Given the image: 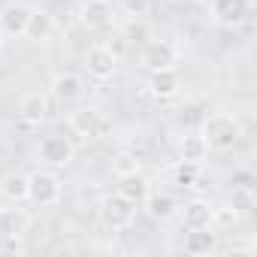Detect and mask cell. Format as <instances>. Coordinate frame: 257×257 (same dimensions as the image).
Returning <instances> with one entry per match:
<instances>
[{
	"instance_id": "6da1fadb",
	"label": "cell",
	"mask_w": 257,
	"mask_h": 257,
	"mask_svg": "<svg viewBox=\"0 0 257 257\" xmlns=\"http://www.w3.org/2000/svg\"><path fill=\"white\" fill-rule=\"evenodd\" d=\"M200 137L206 140L209 152H230V149H236V143L242 140V124H239V118L230 115V112H215V115H209V118L203 121Z\"/></svg>"
},
{
	"instance_id": "7a4b0ae2",
	"label": "cell",
	"mask_w": 257,
	"mask_h": 257,
	"mask_svg": "<svg viewBox=\"0 0 257 257\" xmlns=\"http://www.w3.org/2000/svg\"><path fill=\"white\" fill-rule=\"evenodd\" d=\"M70 131L82 140H103L112 131V121L97 106H79L70 112Z\"/></svg>"
},
{
	"instance_id": "3957f363",
	"label": "cell",
	"mask_w": 257,
	"mask_h": 257,
	"mask_svg": "<svg viewBox=\"0 0 257 257\" xmlns=\"http://www.w3.org/2000/svg\"><path fill=\"white\" fill-rule=\"evenodd\" d=\"M100 221H103V227L106 230H112V233H118V230H127L134 221H137V206L131 203V200H124L118 191L115 194H106L103 200H100Z\"/></svg>"
},
{
	"instance_id": "277c9868",
	"label": "cell",
	"mask_w": 257,
	"mask_h": 257,
	"mask_svg": "<svg viewBox=\"0 0 257 257\" xmlns=\"http://www.w3.org/2000/svg\"><path fill=\"white\" fill-rule=\"evenodd\" d=\"M28 200L34 206H58L61 203V179L55 170H37L28 176Z\"/></svg>"
},
{
	"instance_id": "5b68a950",
	"label": "cell",
	"mask_w": 257,
	"mask_h": 257,
	"mask_svg": "<svg viewBox=\"0 0 257 257\" xmlns=\"http://www.w3.org/2000/svg\"><path fill=\"white\" fill-rule=\"evenodd\" d=\"M140 61H143V67L149 73H155V70H173L179 64V49L170 40H152V43H146Z\"/></svg>"
},
{
	"instance_id": "8992f818",
	"label": "cell",
	"mask_w": 257,
	"mask_h": 257,
	"mask_svg": "<svg viewBox=\"0 0 257 257\" xmlns=\"http://www.w3.org/2000/svg\"><path fill=\"white\" fill-rule=\"evenodd\" d=\"M209 13L221 28H239L251 16V0H209Z\"/></svg>"
},
{
	"instance_id": "52a82bcc",
	"label": "cell",
	"mask_w": 257,
	"mask_h": 257,
	"mask_svg": "<svg viewBox=\"0 0 257 257\" xmlns=\"http://www.w3.org/2000/svg\"><path fill=\"white\" fill-rule=\"evenodd\" d=\"M85 70L97 82H109L118 73V55L109 46H91L85 52Z\"/></svg>"
},
{
	"instance_id": "ba28073f",
	"label": "cell",
	"mask_w": 257,
	"mask_h": 257,
	"mask_svg": "<svg viewBox=\"0 0 257 257\" xmlns=\"http://www.w3.org/2000/svg\"><path fill=\"white\" fill-rule=\"evenodd\" d=\"M37 155H40V161L49 167V170H61V167H67L70 161H73V155H76V149H73V143L67 140V137H43L40 140V149H37Z\"/></svg>"
},
{
	"instance_id": "9c48e42d",
	"label": "cell",
	"mask_w": 257,
	"mask_h": 257,
	"mask_svg": "<svg viewBox=\"0 0 257 257\" xmlns=\"http://www.w3.org/2000/svg\"><path fill=\"white\" fill-rule=\"evenodd\" d=\"M28 227H31V215L19 209V203H13V209H0V239L19 242L28 236Z\"/></svg>"
},
{
	"instance_id": "30bf717a",
	"label": "cell",
	"mask_w": 257,
	"mask_h": 257,
	"mask_svg": "<svg viewBox=\"0 0 257 257\" xmlns=\"http://www.w3.org/2000/svg\"><path fill=\"white\" fill-rule=\"evenodd\" d=\"M182 224L185 230H206L215 227V206H209V200H191L182 209Z\"/></svg>"
},
{
	"instance_id": "8fae6325",
	"label": "cell",
	"mask_w": 257,
	"mask_h": 257,
	"mask_svg": "<svg viewBox=\"0 0 257 257\" xmlns=\"http://www.w3.org/2000/svg\"><path fill=\"white\" fill-rule=\"evenodd\" d=\"M79 22L85 31H106L112 25V4L103 0H85V7L79 10Z\"/></svg>"
},
{
	"instance_id": "7c38bea8",
	"label": "cell",
	"mask_w": 257,
	"mask_h": 257,
	"mask_svg": "<svg viewBox=\"0 0 257 257\" xmlns=\"http://www.w3.org/2000/svg\"><path fill=\"white\" fill-rule=\"evenodd\" d=\"M19 118H22L28 127H40V124H46V118H49V100H46L40 91L25 94V97L19 100Z\"/></svg>"
},
{
	"instance_id": "4fadbf2b",
	"label": "cell",
	"mask_w": 257,
	"mask_h": 257,
	"mask_svg": "<svg viewBox=\"0 0 257 257\" xmlns=\"http://www.w3.org/2000/svg\"><path fill=\"white\" fill-rule=\"evenodd\" d=\"M28 16H31V7H25V4L4 7V13H0V34L4 37H25Z\"/></svg>"
},
{
	"instance_id": "5bb4252c",
	"label": "cell",
	"mask_w": 257,
	"mask_h": 257,
	"mask_svg": "<svg viewBox=\"0 0 257 257\" xmlns=\"http://www.w3.org/2000/svg\"><path fill=\"white\" fill-rule=\"evenodd\" d=\"M52 94L61 100V103H76L82 100L85 94V79L79 73H58L52 79Z\"/></svg>"
},
{
	"instance_id": "9a60e30c",
	"label": "cell",
	"mask_w": 257,
	"mask_h": 257,
	"mask_svg": "<svg viewBox=\"0 0 257 257\" xmlns=\"http://www.w3.org/2000/svg\"><path fill=\"white\" fill-rule=\"evenodd\" d=\"M179 91H182V79H179L176 67H173V70H155V73H152V79H149V94H152V97H158V100H173Z\"/></svg>"
},
{
	"instance_id": "2e32d148",
	"label": "cell",
	"mask_w": 257,
	"mask_h": 257,
	"mask_svg": "<svg viewBox=\"0 0 257 257\" xmlns=\"http://www.w3.org/2000/svg\"><path fill=\"white\" fill-rule=\"evenodd\" d=\"M143 206H146V212H149L155 221H170V218L179 215V203H176V197L167 194V191H149V197H146Z\"/></svg>"
},
{
	"instance_id": "e0dca14e",
	"label": "cell",
	"mask_w": 257,
	"mask_h": 257,
	"mask_svg": "<svg viewBox=\"0 0 257 257\" xmlns=\"http://www.w3.org/2000/svg\"><path fill=\"white\" fill-rule=\"evenodd\" d=\"M149 191H152V185H149V179L143 176V170L118 179V194H121L124 200H131L134 206H143L146 197H149Z\"/></svg>"
},
{
	"instance_id": "ac0fdd59",
	"label": "cell",
	"mask_w": 257,
	"mask_h": 257,
	"mask_svg": "<svg viewBox=\"0 0 257 257\" xmlns=\"http://www.w3.org/2000/svg\"><path fill=\"white\" fill-rule=\"evenodd\" d=\"M218 248V233L215 227H206V230H188L185 236V251L194 254V257H206Z\"/></svg>"
},
{
	"instance_id": "d6986e66",
	"label": "cell",
	"mask_w": 257,
	"mask_h": 257,
	"mask_svg": "<svg viewBox=\"0 0 257 257\" xmlns=\"http://www.w3.org/2000/svg\"><path fill=\"white\" fill-rule=\"evenodd\" d=\"M52 34H55V19H52L46 10H31V16H28V28H25V37H28L31 43H46Z\"/></svg>"
},
{
	"instance_id": "ffe728a7",
	"label": "cell",
	"mask_w": 257,
	"mask_h": 257,
	"mask_svg": "<svg viewBox=\"0 0 257 257\" xmlns=\"http://www.w3.org/2000/svg\"><path fill=\"white\" fill-rule=\"evenodd\" d=\"M173 185H179L182 191H197L203 188V164H179L173 170Z\"/></svg>"
},
{
	"instance_id": "44dd1931",
	"label": "cell",
	"mask_w": 257,
	"mask_h": 257,
	"mask_svg": "<svg viewBox=\"0 0 257 257\" xmlns=\"http://www.w3.org/2000/svg\"><path fill=\"white\" fill-rule=\"evenodd\" d=\"M179 155H182L185 164H203L209 158V146H206V140L200 134H188L182 140V146H179Z\"/></svg>"
},
{
	"instance_id": "7402d4cb",
	"label": "cell",
	"mask_w": 257,
	"mask_h": 257,
	"mask_svg": "<svg viewBox=\"0 0 257 257\" xmlns=\"http://www.w3.org/2000/svg\"><path fill=\"white\" fill-rule=\"evenodd\" d=\"M0 194H4L10 203L28 200V176H19V173L4 176V179H0Z\"/></svg>"
},
{
	"instance_id": "603a6c76",
	"label": "cell",
	"mask_w": 257,
	"mask_h": 257,
	"mask_svg": "<svg viewBox=\"0 0 257 257\" xmlns=\"http://www.w3.org/2000/svg\"><path fill=\"white\" fill-rule=\"evenodd\" d=\"M143 167H140V158L137 155H131V152H118L115 158H112V173L121 179V176H131V173H140Z\"/></svg>"
},
{
	"instance_id": "cb8c5ba5",
	"label": "cell",
	"mask_w": 257,
	"mask_h": 257,
	"mask_svg": "<svg viewBox=\"0 0 257 257\" xmlns=\"http://www.w3.org/2000/svg\"><path fill=\"white\" fill-rule=\"evenodd\" d=\"M118 7L131 16V19H143L152 10V0H118Z\"/></svg>"
},
{
	"instance_id": "d4e9b609",
	"label": "cell",
	"mask_w": 257,
	"mask_h": 257,
	"mask_svg": "<svg viewBox=\"0 0 257 257\" xmlns=\"http://www.w3.org/2000/svg\"><path fill=\"white\" fill-rule=\"evenodd\" d=\"M0 49H4V34H0Z\"/></svg>"
},
{
	"instance_id": "484cf974",
	"label": "cell",
	"mask_w": 257,
	"mask_h": 257,
	"mask_svg": "<svg viewBox=\"0 0 257 257\" xmlns=\"http://www.w3.org/2000/svg\"><path fill=\"white\" fill-rule=\"evenodd\" d=\"M197 4H209V0H197Z\"/></svg>"
},
{
	"instance_id": "4316f807",
	"label": "cell",
	"mask_w": 257,
	"mask_h": 257,
	"mask_svg": "<svg viewBox=\"0 0 257 257\" xmlns=\"http://www.w3.org/2000/svg\"><path fill=\"white\" fill-rule=\"evenodd\" d=\"M103 4H112V0H103Z\"/></svg>"
}]
</instances>
